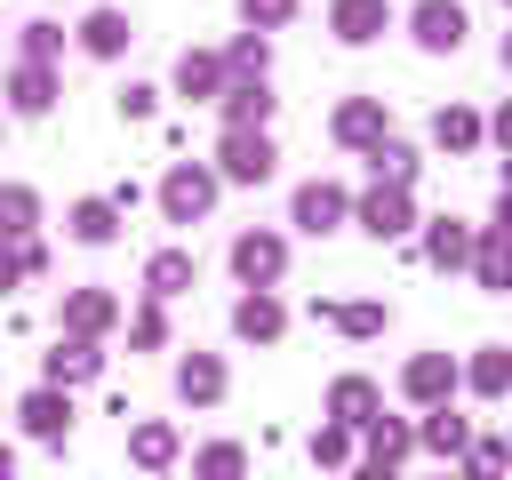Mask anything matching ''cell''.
I'll use <instances>...</instances> for the list:
<instances>
[{
    "mask_svg": "<svg viewBox=\"0 0 512 480\" xmlns=\"http://www.w3.org/2000/svg\"><path fill=\"white\" fill-rule=\"evenodd\" d=\"M200 208H208V176H192V168L168 176V216H200Z\"/></svg>",
    "mask_w": 512,
    "mask_h": 480,
    "instance_id": "obj_1",
    "label": "cell"
},
{
    "mask_svg": "<svg viewBox=\"0 0 512 480\" xmlns=\"http://www.w3.org/2000/svg\"><path fill=\"white\" fill-rule=\"evenodd\" d=\"M224 160H232V176H264V160H272V152H264V136H232V144H224Z\"/></svg>",
    "mask_w": 512,
    "mask_h": 480,
    "instance_id": "obj_2",
    "label": "cell"
},
{
    "mask_svg": "<svg viewBox=\"0 0 512 480\" xmlns=\"http://www.w3.org/2000/svg\"><path fill=\"white\" fill-rule=\"evenodd\" d=\"M120 40H128V24H120L112 8H96V16H88V48H96V56H112Z\"/></svg>",
    "mask_w": 512,
    "mask_h": 480,
    "instance_id": "obj_3",
    "label": "cell"
},
{
    "mask_svg": "<svg viewBox=\"0 0 512 480\" xmlns=\"http://www.w3.org/2000/svg\"><path fill=\"white\" fill-rule=\"evenodd\" d=\"M272 264H280V248H272V240H240V272H248V280H264Z\"/></svg>",
    "mask_w": 512,
    "mask_h": 480,
    "instance_id": "obj_4",
    "label": "cell"
},
{
    "mask_svg": "<svg viewBox=\"0 0 512 480\" xmlns=\"http://www.w3.org/2000/svg\"><path fill=\"white\" fill-rule=\"evenodd\" d=\"M24 424H32V432H64V400H56V392H40V400L24 408Z\"/></svg>",
    "mask_w": 512,
    "mask_h": 480,
    "instance_id": "obj_5",
    "label": "cell"
},
{
    "mask_svg": "<svg viewBox=\"0 0 512 480\" xmlns=\"http://www.w3.org/2000/svg\"><path fill=\"white\" fill-rule=\"evenodd\" d=\"M240 328H248V336H272V328H280V312H272L264 296H248V304H240Z\"/></svg>",
    "mask_w": 512,
    "mask_h": 480,
    "instance_id": "obj_6",
    "label": "cell"
},
{
    "mask_svg": "<svg viewBox=\"0 0 512 480\" xmlns=\"http://www.w3.org/2000/svg\"><path fill=\"white\" fill-rule=\"evenodd\" d=\"M32 224V192H0V232H24Z\"/></svg>",
    "mask_w": 512,
    "mask_h": 480,
    "instance_id": "obj_7",
    "label": "cell"
},
{
    "mask_svg": "<svg viewBox=\"0 0 512 480\" xmlns=\"http://www.w3.org/2000/svg\"><path fill=\"white\" fill-rule=\"evenodd\" d=\"M16 104L40 112V104H48V72H16Z\"/></svg>",
    "mask_w": 512,
    "mask_h": 480,
    "instance_id": "obj_8",
    "label": "cell"
},
{
    "mask_svg": "<svg viewBox=\"0 0 512 480\" xmlns=\"http://www.w3.org/2000/svg\"><path fill=\"white\" fill-rule=\"evenodd\" d=\"M72 224H80V240H112V208H96V200H88Z\"/></svg>",
    "mask_w": 512,
    "mask_h": 480,
    "instance_id": "obj_9",
    "label": "cell"
},
{
    "mask_svg": "<svg viewBox=\"0 0 512 480\" xmlns=\"http://www.w3.org/2000/svg\"><path fill=\"white\" fill-rule=\"evenodd\" d=\"M184 392L208 400V392H216V368H208V360H184Z\"/></svg>",
    "mask_w": 512,
    "mask_h": 480,
    "instance_id": "obj_10",
    "label": "cell"
},
{
    "mask_svg": "<svg viewBox=\"0 0 512 480\" xmlns=\"http://www.w3.org/2000/svg\"><path fill=\"white\" fill-rule=\"evenodd\" d=\"M136 456H144V464H160V456H168V432H160V424H152V432H136Z\"/></svg>",
    "mask_w": 512,
    "mask_h": 480,
    "instance_id": "obj_11",
    "label": "cell"
},
{
    "mask_svg": "<svg viewBox=\"0 0 512 480\" xmlns=\"http://www.w3.org/2000/svg\"><path fill=\"white\" fill-rule=\"evenodd\" d=\"M280 8H288V0H248V16H280Z\"/></svg>",
    "mask_w": 512,
    "mask_h": 480,
    "instance_id": "obj_12",
    "label": "cell"
},
{
    "mask_svg": "<svg viewBox=\"0 0 512 480\" xmlns=\"http://www.w3.org/2000/svg\"><path fill=\"white\" fill-rule=\"evenodd\" d=\"M0 480H8V456H0Z\"/></svg>",
    "mask_w": 512,
    "mask_h": 480,
    "instance_id": "obj_13",
    "label": "cell"
}]
</instances>
